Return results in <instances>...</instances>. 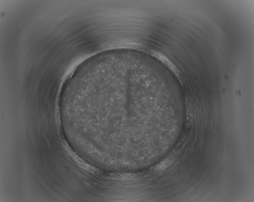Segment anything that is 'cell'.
<instances>
[{"mask_svg": "<svg viewBox=\"0 0 254 202\" xmlns=\"http://www.w3.org/2000/svg\"><path fill=\"white\" fill-rule=\"evenodd\" d=\"M171 162H172V161L170 159H167L166 160H165L158 164V166H157L155 168V170L156 171H162V170L166 169L169 166Z\"/></svg>", "mask_w": 254, "mask_h": 202, "instance_id": "6da1fadb", "label": "cell"}]
</instances>
